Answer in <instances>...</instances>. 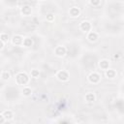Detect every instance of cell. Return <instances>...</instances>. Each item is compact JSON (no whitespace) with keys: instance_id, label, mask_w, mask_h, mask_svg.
Returning <instances> with one entry per match:
<instances>
[{"instance_id":"6da1fadb","label":"cell","mask_w":124,"mask_h":124,"mask_svg":"<svg viewBox=\"0 0 124 124\" xmlns=\"http://www.w3.org/2000/svg\"><path fill=\"white\" fill-rule=\"evenodd\" d=\"M17 80L20 85H26L28 82V77L25 73H20L17 75Z\"/></svg>"},{"instance_id":"7a4b0ae2","label":"cell","mask_w":124,"mask_h":124,"mask_svg":"<svg viewBox=\"0 0 124 124\" xmlns=\"http://www.w3.org/2000/svg\"><path fill=\"white\" fill-rule=\"evenodd\" d=\"M57 78H58V79L62 80V81H65V80H68V78H69V74H68L66 71L62 70V71H60V72L57 73Z\"/></svg>"},{"instance_id":"3957f363","label":"cell","mask_w":124,"mask_h":124,"mask_svg":"<svg viewBox=\"0 0 124 124\" xmlns=\"http://www.w3.org/2000/svg\"><path fill=\"white\" fill-rule=\"evenodd\" d=\"M80 28H81L82 31L87 32V31H89L91 29V24H90L89 21H82L81 24H80Z\"/></svg>"},{"instance_id":"277c9868","label":"cell","mask_w":124,"mask_h":124,"mask_svg":"<svg viewBox=\"0 0 124 124\" xmlns=\"http://www.w3.org/2000/svg\"><path fill=\"white\" fill-rule=\"evenodd\" d=\"M89 80L91 82H93V84H97V82L100 80V76L97 74V73H92L89 77H88Z\"/></svg>"},{"instance_id":"5b68a950","label":"cell","mask_w":124,"mask_h":124,"mask_svg":"<svg viewBox=\"0 0 124 124\" xmlns=\"http://www.w3.org/2000/svg\"><path fill=\"white\" fill-rule=\"evenodd\" d=\"M66 53V49L64 47H57L55 49V54L58 55V56H63L64 54Z\"/></svg>"},{"instance_id":"8992f818","label":"cell","mask_w":124,"mask_h":124,"mask_svg":"<svg viewBox=\"0 0 124 124\" xmlns=\"http://www.w3.org/2000/svg\"><path fill=\"white\" fill-rule=\"evenodd\" d=\"M22 42H23V39H22L21 36H20V35L14 36V38H13V43H14L15 45H20V44H22Z\"/></svg>"},{"instance_id":"52a82bcc","label":"cell","mask_w":124,"mask_h":124,"mask_svg":"<svg viewBox=\"0 0 124 124\" xmlns=\"http://www.w3.org/2000/svg\"><path fill=\"white\" fill-rule=\"evenodd\" d=\"M87 38L89 39L90 42H94V41H96V40L98 39V34H97L96 32H89Z\"/></svg>"},{"instance_id":"ba28073f","label":"cell","mask_w":124,"mask_h":124,"mask_svg":"<svg viewBox=\"0 0 124 124\" xmlns=\"http://www.w3.org/2000/svg\"><path fill=\"white\" fill-rule=\"evenodd\" d=\"M70 15H71L72 17H78V15H79V10H78V8L74 7V8H72V9L70 10Z\"/></svg>"},{"instance_id":"9c48e42d","label":"cell","mask_w":124,"mask_h":124,"mask_svg":"<svg viewBox=\"0 0 124 124\" xmlns=\"http://www.w3.org/2000/svg\"><path fill=\"white\" fill-rule=\"evenodd\" d=\"M3 116L5 117V119H11L13 118V112L11 111H5L3 113Z\"/></svg>"},{"instance_id":"30bf717a","label":"cell","mask_w":124,"mask_h":124,"mask_svg":"<svg viewBox=\"0 0 124 124\" xmlns=\"http://www.w3.org/2000/svg\"><path fill=\"white\" fill-rule=\"evenodd\" d=\"M22 43H23V45H24L25 47H31V46H32V44H33L32 40H31L30 38H26V39H24Z\"/></svg>"},{"instance_id":"8fae6325","label":"cell","mask_w":124,"mask_h":124,"mask_svg":"<svg viewBox=\"0 0 124 124\" xmlns=\"http://www.w3.org/2000/svg\"><path fill=\"white\" fill-rule=\"evenodd\" d=\"M99 65H100V67H101L102 69H104V70H107V69L109 68V62H108L107 60H102Z\"/></svg>"},{"instance_id":"7c38bea8","label":"cell","mask_w":124,"mask_h":124,"mask_svg":"<svg viewBox=\"0 0 124 124\" xmlns=\"http://www.w3.org/2000/svg\"><path fill=\"white\" fill-rule=\"evenodd\" d=\"M21 11H22V13H23L25 16H28L29 14H31V9H30V7H28V6H24Z\"/></svg>"},{"instance_id":"4fadbf2b","label":"cell","mask_w":124,"mask_h":124,"mask_svg":"<svg viewBox=\"0 0 124 124\" xmlns=\"http://www.w3.org/2000/svg\"><path fill=\"white\" fill-rule=\"evenodd\" d=\"M85 99H86L87 102H92V101L95 100V96H94V94H92V93H88V94H86Z\"/></svg>"},{"instance_id":"5bb4252c","label":"cell","mask_w":124,"mask_h":124,"mask_svg":"<svg viewBox=\"0 0 124 124\" xmlns=\"http://www.w3.org/2000/svg\"><path fill=\"white\" fill-rule=\"evenodd\" d=\"M106 75H107V77H108V78H114V76H115V72H114L113 70H108Z\"/></svg>"},{"instance_id":"9a60e30c","label":"cell","mask_w":124,"mask_h":124,"mask_svg":"<svg viewBox=\"0 0 124 124\" xmlns=\"http://www.w3.org/2000/svg\"><path fill=\"white\" fill-rule=\"evenodd\" d=\"M8 39H9V37H8V35H7V34H1V35H0V40H1L3 43L7 42Z\"/></svg>"},{"instance_id":"2e32d148","label":"cell","mask_w":124,"mask_h":124,"mask_svg":"<svg viewBox=\"0 0 124 124\" xmlns=\"http://www.w3.org/2000/svg\"><path fill=\"white\" fill-rule=\"evenodd\" d=\"M22 92H23V95H25V96H29V95L31 94V89H30L29 87H24Z\"/></svg>"},{"instance_id":"e0dca14e","label":"cell","mask_w":124,"mask_h":124,"mask_svg":"<svg viewBox=\"0 0 124 124\" xmlns=\"http://www.w3.org/2000/svg\"><path fill=\"white\" fill-rule=\"evenodd\" d=\"M2 78H3V79H8L10 78V74L8 72H4L2 74Z\"/></svg>"},{"instance_id":"ac0fdd59","label":"cell","mask_w":124,"mask_h":124,"mask_svg":"<svg viewBox=\"0 0 124 124\" xmlns=\"http://www.w3.org/2000/svg\"><path fill=\"white\" fill-rule=\"evenodd\" d=\"M31 75H32L33 78H37V77L39 76V72H38L37 70H33V71L31 72Z\"/></svg>"},{"instance_id":"d6986e66","label":"cell","mask_w":124,"mask_h":124,"mask_svg":"<svg viewBox=\"0 0 124 124\" xmlns=\"http://www.w3.org/2000/svg\"><path fill=\"white\" fill-rule=\"evenodd\" d=\"M90 3L92 5H98L100 3V0H90Z\"/></svg>"},{"instance_id":"ffe728a7","label":"cell","mask_w":124,"mask_h":124,"mask_svg":"<svg viewBox=\"0 0 124 124\" xmlns=\"http://www.w3.org/2000/svg\"><path fill=\"white\" fill-rule=\"evenodd\" d=\"M5 120H6V119H5V117L3 116V114H0V123H3Z\"/></svg>"},{"instance_id":"44dd1931","label":"cell","mask_w":124,"mask_h":124,"mask_svg":"<svg viewBox=\"0 0 124 124\" xmlns=\"http://www.w3.org/2000/svg\"><path fill=\"white\" fill-rule=\"evenodd\" d=\"M3 45H4V43L2 42V41H1V40H0V50H1V49L3 48Z\"/></svg>"},{"instance_id":"7402d4cb","label":"cell","mask_w":124,"mask_h":124,"mask_svg":"<svg viewBox=\"0 0 124 124\" xmlns=\"http://www.w3.org/2000/svg\"><path fill=\"white\" fill-rule=\"evenodd\" d=\"M53 19V17H52V15H49V17H48V20H52Z\"/></svg>"}]
</instances>
